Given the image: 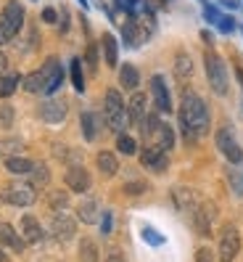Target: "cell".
<instances>
[{
    "label": "cell",
    "mask_w": 243,
    "mask_h": 262,
    "mask_svg": "<svg viewBox=\"0 0 243 262\" xmlns=\"http://www.w3.org/2000/svg\"><path fill=\"white\" fill-rule=\"evenodd\" d=\"M66 112H69V106H66L64 98H48L40 106V117H42V122H48V125H61V122L66 119Z\"/></svg>",
    "instance_id": "cell-7"
},
{
    "label": "cell",
    "mask_w": 243,
    "mask_h": 262,
    "mask_svg": "<svg viewBox=\"0 0 243 262\" xmlns=\"http://www.w3.org/2000/svg\"><path fill=\"white\" fill-rule=\"evenodd\" d=\"M125 191H127V193H143V191H145V183H130Z\"/></svg>",
    "instance_id": "cell-41"
},
{
    "label": "cell",
    "mask_w": 243,
    "mask_h": 262,
    "mask_svg": "<svg viewBox=\"0 0 243 262\" xmlns=\"http://www.w3.org/2000/svg\"><path fill=\"white\" fill-rule=\"evenodd\" d=\"M140 162L148 167V169H154V172H164L166 169V151L156 148V146H148L143 154H140Z\"/></svg>",
    "instance_id": "cell-14"
},
{
    "label": "cell",
    "mask_w": 243,
    "mask_h": 262,
    "mask_svg": "<svg viewBox=\"0 0 243 262\" xmlns=\"http://www.w3.org/2000/svg\"><path fill=\"white\" fill-rule=\"evenodd\" d=\"M196 262H217V259H214V252H211L209 246H204V249L196 252Z\"/></svg>",
    "instance_id": "cell-35"
},
{
    "label": "cell",
    "mask_w": 243,
    "mask_h": 262,
    "mask_svg": "<svg viewBox=\"0 0 243 262\" xmlns=\"http://www.w3.org/2000/svg\"><path fill=\"white\" fill-rule=\"evenodd\" d=\"M35 186L32 183H11V186L3 191V202L13 204V207H29L35 202Z\"/></svg>",
    "instance_id": "cell-5"
},
{
    "label": "cell",
    "mask_w": 243,
    "mask_h": 262,
    "mask_svg": "<svg viewBox=\"0 0 243 262\" xmlns=\"http://www.w3.org/2000/svg\"><path fill=\"white\" fill-rule=\"evenodd\" d=\"M127 114H130V125H140L143 122V117H145V96L143 93H135L130 98Z\"/></svg>",
    "instance_id": "cell-18"
},
{
    "label": "cell",
    "mask_w": 243,
    "mask_h": 262,
    "mask_svg": "<svg viewBox=\"0 0 243 262\" xmlns=\"http://www.w3.org/2000/svg\"><path fill=\"white\" fill-rule=\"evenodd\" d=\"M56 19H58V16H56V8H45V11H42V21H45V24H56Z\"/></svg>",
    "instance_id": "cell-40"
},
{
    "label": "cell",
    "mask_w": 243,
    "mask_h": 262,
    "mask_svg": "<svg viewBox=\"0 0 243 262\" xmlns=\"http://www.w3.org/2000/svg\"><path fill=\"white\" fill-rule=\"evenodd\" d=\"M0 244L8 246V249H13V252H24V241L19 238L16 228L8 225V223H0Z\"/></svg>",
    "instance_id": "cell-15"
},
{
    "label": "cell",
    "mask_w": 243,
    "mask_h": 262,
    "mask_svg": "<svg viewBox=\"0 0 243 262\" xmlns=\"http://www.w3.org/2000/svg\"><path fill=\"white\" fill-rule=\"evenodd\" d=\"M106 262H125V259H121L119 254H114V257H109V259H106Z\"/></svg>",
    "instance_id": "cell-46"
},
{
    "label": "cell",
    "mask_w": 243,
    "mask_h": 262,
    "mask_svg": "<svg viewBox=\"0 0 243 262\" xmlns=\"http://www.w3.org/2000/svg\"><path fill=\"white\" fill-rule=\"evenodd\" d=\"M95 162H98V169H101L106 178H111V175L119 172V162H116V157H114L111 151H101Z\"/></svg>",
    "instance_id": "cell-20"
},
{
    "label": "cell",
    "mask_w": 243,
    "mask_h": 262,
    "mask_svg": "<svg viewBox=\"0 0 243 262\" xmlns=\"http://www.w3.org/2000/svg\"><path fill=\"white\" fill-rule=\"evenodd\" d=\"M80 3H82V6H85V8H87V0H80Z\"/></svg>",
    "instance_id": "cell-47"
},
{
    "label": "cell",
    "mask_w": 243,
    "mask_h": 262,
    "mask_svg": "<svg viewBox=\"0 0 243 262\" xmlns=\"http://www.w3.org/2000/svg\"><path fill=\"white\" fill-rule=\"evenodd\" d=\"M24 90L27 93H45V72L37 69L24 77Z\"/></svg>",
    "instance_id": "cell-22"
},
{
    "label": "cell",
    "mask_w": 243,
    "mask_h": 262,
    "mask_svg": "<svg viewBox=\"0 0 243 262\" xmlns=\"http://www.w3.org/2000/svg\"><path fill=\"white\" fill-rule=\"evenodd\" d=\"M101 230H103V233H111V212L103 214V228Z\"/></svg>",
    "instance_id": "cell-42"
},
{
    "label": "cell",
    "mask_w": 243,
    "mask_h": 262,
    "mask_svg": "<svg viewBox=\"0 0 243 262\" xmlns=\"http://www.w3.org/2000/svg\"><path fill=\"white\" fill-rule=\"evenodd\" d=\"M77 214H80V220H85V223H95L98 220V202L95 199H85V202H80Z\"/></svg>",
    "instance_id": "cell-23"
},
{
    "label": "cell",
    "mask_w": 243,
    "mask_h": 262,
    "mask_svg": "<svg viewBox=\"0 0 243 262\" xmlns=\"http://www.w3.org/2000/svg\"><path fill=\"white\" fill-rule=\"evenodd\" d=\"M175 204L180 207V209H188V207H193V202H196V196H193V191H188V188H175Z\"/></svg>",
    "instance_id": "cell-29"
},
{
    "label": "cell",
    "mask_w": 243,
    "mask_h": 262,
    "mask_svg": "<svg viewBox=\"0 0 243 262\" xmlns=\"http://www.w3.org/2000/svg\"><path fill=\"white\" fill-rule=\"evenodd\" d=\"M148 143L156 146V148H161V151H169V148L175 146V133H172V127L166 125V122H159V125L154 127V133L148 135Z\"/></svg>",
    "instance_id": "cell-11"
},
{
    "label": "cell",
    "mask_w": 243,
    "mask_h": 262,
    "mask_svg": "<svg viewBox=\"0 0 243 262\" xmlns=\"http://www.w3.org/2000/svg\"><path fill=\"white\" fill-rule=\"evenodd\" d=\"M238 249H240V236H238L235 225H225L222 236H220V259L222 262H233Z\"/></svg>",
    "instance_id": "cell-6"
},
{
    "label": "cell",
    "mask_w": 243,
    "mask_h": 262,
    "mask_svg": "<svg viewBox=\"0 0 243 262\" xmlns=\"http://www.w3.org/2000/svg\"><path fill=\"white\" fill-rule=\"evenodd\" d=\"M103 58H106V64H109V67H116V61H119V48H116L114 35H103Z\"/></svg>",
    "instance_id": "cell-25"
},
{
    "label": "cell",
    "mask_w": 243,
    "mask_h": 262,
    "mask_svg": "<svg viewBox=\"0 0 243 262\" xmlns=\"http://www.w3.org/2000/svg\"><path fill=\"white\" fill-rule=\"evenodd\" d=\"M80 257H82V262H95V257H98V252H95V244L90 241V238H85L82 241V246H80Z\"/></svg>",
    "instance_id": "cell-33"
},
{
    "label": "cell",
    "mask_w": 243,
    "mask_h": 262,
    "mask_svg": "<svg viewBox=\"0 0 243 262\" xmlns=\"http://www.w3.org/2000/svg\"><path fill=\"white\" fill-rule=\"evenodd\" d=\"M116 148L121 151V154H127V157H132L135 151H138V143L132 141L130 135H125V133H119V141H116Z\"/></svg>",
    "instance_id": "cell-32"
},
{
    "label": "cell",
    "mask_w": 243,
    "mask_h": 262,
    "mask_svg": "<svg viewBox=\"0 0 243 262\" xmlns=\"http://www.w3.org/2000/svg\"><path fill=\"white\" fill-rule=\"evenodd\" d=\"M87 64H90V69L98 67V51H95V45H90V48H87Z\"/></svg>",
    "instance_id": "cell-38"
},
{
    "label": "cell",
    "mask_w": 243,
    "mask_h": 262,
    "mask_svg": "<svg viewBox=\"0 0 243 262\" xmlns=\"http://www.w3.org/2000/svg\"><path fill=\"white\" fill-rule=\"evenodd\" d=\"M82 133H85L87 141H93V138H95L98 125H95V114H93V112H85V114H82Z\"/></svg>",
    "instance_id": "cell-30"
},
{
    "label": "cell",
    "mask_w": 243,
    "mask_h": 262,
    "mask_svg": "<svg viewBox=\"0 0 243 262\" xmlns=\"http://www.w3.org/2000/svg\"><path fill=\"white\" fill-rule=\"evenodd\" d=\"M3 72H6V56L0 53V74H3Z\"/></svg>",
    "instance_id": "cell-44"
},
{
    "label": "cell",
    "mask_w": 243,
    "mask_h": 262,
    "mask_svg": "<svg viewBox=\"0 0 243 262\" xmlns=\"http://www.w3.org/2000/svg\"><path fill=\"white\" fill-rule=\"evenodd\" d=\"M138 82H140V74H138V69H135L132 64H125V67L119 69V85L121 88L135 90V88H138Z\"/></svg>",
    "instance_id": "cell-21"
},
{
    "label": "cell",
    "mask_w": 243,
    "mask_h": 262,
    "mask_svg": "<svg viewBox=\"0 0 243 262\" xmlns=\"http://www.w3.org/2000/svg\"><path fill=\"white\" fill-rule=\"evenodd\" d=\"M29 175H32V180H29V183H32V186L37 188V186H45V183L51 180V169L45 167V164H35V167H32V172H29Z\"/></svg>",
    "instance_id": "cell-28"
},
{
    "label": "cell",
    "mask_w": 243,
    "mask_h": 262,
    "mask_svg": "<svg viewBox=\"0 0 243 262\" xmlns=\"http://www.w3.org/2000/svg\"><path fill=\"white\" fill-rule=\"evenodd\" d=\"M21 24H24V6L19 0H11L3 8V13H0V45H6L16 37Z\"/></svg>",
    "instance_id": "cell-3"
},
{
    "label": "cell",
    "mask_w": 243,
    "mask_h": 262,
    "mask_svg": "<svg viewBox=\"0 0 243 262\" xmlns=\"http://www.w3.org/2000/svg\"><path fill=\"white\" fill-rule=\"evenodd\" d=\"M11 125H13V109L8 103H3V106H0V127L8 130Z\"/></svg>",
    "instance_id": "cell-34"
},
{
    "label": "cell",
    "mask_w": 243,
    "mask_h": 262,
    "mask_svg": "<svg viewBox=\"0 0 243 262\" xmlns=\"http://www.w3.org/2000/svg\"><path fill=\"white\" fill-rule=\"evenodd\" d=\"M220 3H225L227 8H238V0H220Z\"/></svg>",
    "instance_id": "cell-43"
},
{
    "label": "cell",
    "mask_w": 243,
    "mask_h": 262,
    "mask_svg": "<svg viewBox=\"0 0 243 262\" xmlns=\"http://www.w3.org/2000/svg\"><path fill=\"white\" fill-rule=\"evenodd\" d=\"M204 64H206V77H209L211 90L220 93V96H225L227 93V69H225V61L217 53H206Z\"/></svg>",
    "instance_id": "cell-4"
},
{
    "label": "cell",
    "mask_w": 243,
    "mask_h": 262,
    "mask_svg": "<svg viewBox=\"0 0 243 262\" xmlns=\"http://www.w3.org/2000/svg\"><path fill=\"white\" fill-rule=\"evenodd\" d=\"M66 204H69L66 193H53V196H51V207H53V209H64Z\"/></svg>",
    "instance_id": "cell-37"
},
{
    "label": "cell",
    "mask_w": 243,
    "mask_h": 262,
    "mask_svg": "<svg viewBox=\"0 0 243 262\" xmlns=\"http://www.w3.org/2000/svg\"><path fill=\"white\" fill-rule=\"evenodd\" d=\"M103 112H106V122H109V127L114 133H125L130 127V114H127V106L121 101L119 90H106Z\"/></svg>",
    "instance_id": "cell-2"
},
{
    "label": "cell",
    "mask_w": 243,
    "mask_h": 262,
    "mask_svg": "<svg viewBox=\"0 0 243 262\" xmlns=\"http://www.w3.org/2000/svg\"><path fill=\"white\" fill-rule=\"evenodd\" d=\"M220 29H222V32H233V29H235V21H233L230 16H222V19H220Z\"/></svg>",
    "instance_id": "cell-39"
},
{
    "label": "cell",
    "mask_w": 243,
    "mask_h": 262,
    "mask_svg": "<svg viewBox=\"0 0 243 262\" xmlns=\"http://www.w3.org/2000/svg\"><path fill=\"white\" fill-rule=\"evenodd\" d=\"M211 217H214V207H211V204L196 207V228H199L204 236L211 233Z\"/></svg>",
    "instance_id": "cell-19"
},
{
    "label": "cell",
    "mask_w": 243,
    "mask_h": 262,
    "mask_svg": "<svg viewBox=\"0 0 243 262\" xmlns=\"http://www.w3.org/2000/svg\"><path fill=\"white\" fill-rule=\"evenodd\" d=\"M66 186L71 191H77V193H85L90 188V175H87V169L80 167V164H74L66 169Z\"/></svg>",
    "instance_id": "cell-13"
},
{
    "label": "cell",
    "mask_w": 243,
    "mask_h": 262,
    "mask_svg": "<svg viewBox=\"0 0 243 262\" xmlns=\"http://www.w3.org/2000/svg\"><path fill=\"white\" fill-rule=\"evenodd\" d=\"M21 77L19 74H0V98H11Z\"/></svg>",
    "instance_id": "cell-26"
},
{
    "label": "cell",
    "mask_w": 243,
    "mask_h": 262,
    "mask_svg": "<svg viewBox=\"0 0 243 262\" xmlns=\"http://www.w3.org/2000/svg\"><path fill=\"white\" fill-rule=\"evenodd\" d=\"M143 238L148 241V244H154V246H159V244H164V236H159V233H154L151 228H143Z\"/></svg>",
    "instance_id": "cell-36"
},
{
    "label": "cell",
    "mask_w": 243,
    "mask_h": 262,
    "mask_svg": "<svg viewBox=\"0 0 243 262\" xmlns=\"http://www.w3.org/2000/svg\"><path fill=\"white\" fill-rule=\"evenodd\" d=\"M32 167H35V162H29V159H24V157H8V159H6V169H8V172H16V175L32 172Z\"/></svg>",
    "instance_id": "cell-24"
},
{
    "label": "cell",
    "mask_w": 243,
    "mask_h": 262,
    "mask_svg": "<svg viewBox=\"0 0 243 262\" xmlns=\"http://www.w3.org/2000/svg\"><path fill=\"white\" fill-rule=\"evenodd\" d=\"M71 82H74V90H85V77H82V64H80V58H71Z\"/></svg>",
    "instance_id": "cell-31"
},
{
    "label": "cell",
    "mask_w": 243,
    "mask_h": 262,
    "mask_svg": "<svg viewBox=\"0 0 243 262\" xmlns=\"http://www.w3.org/2000/svg\"><path fill=\"white\" fill-rule=\"evenodd\" d=\"M235 77H238V82H240V85H243V69H240V67H238V69H235Z\"/></svg>",
    "instance_id": "cell-45"
},
{
    "label": "cell",
    "mask_w": 243,
    "mask_h": 262,
    "mask_svg": "<svg viewBox=\"0 0 243 262\" xmlns=\"http://www.w3.org/2000/svg\"><path fill=\"white\" fill-rule=\"evenodd\" d=\"M21 236L29 244H37L42 238V228H40V223L32 217V214H24V217H21Z\"/></svg>",
    "instance_id": "cell-17"
},
{
    "label": "cell",
    "mask_w": 243,
    "mask_h": 262,
    "mask_svg": "<svg viewBox=\"0 0 243 262\" xmlns=\"http://www.w3.org/2000/svg\"><path fill=\"white\" fill-rule=\"evenodd\" d=\"M227 180H230V188L235 196H243V159L240 162H230L227 164Z\"/></svg>",
    "instance_id": "cell-16"
},
{
    "label": "cell",
    "mask_w": 243,
    "mask_h": 262,
    "mask_svg": "<svg viewBox=\"0 0 243 262\" xmlns=\"http://www.w3.org/2000/svg\"><path fill=\"white\" fill-rule=\"evenodd\" d=\"M175 74L180 77V80H185V77L193 74V61L188 53H177V61H175Z\"/></svg>",
    "instance_id": "cell-27"
},
{
    "label": "cell",
    "mask_w": 243,
    "mask_h": 262,
    "mask_svg": "<svg viewBox=\"0 0 243 262\" xmlns=\"http://www.w3.org/2000/svg\"><path fill=\"white\" fill-rule=\"evenodd\" d=\"M180 125H182V133H185L188 141H196L201 138L206 130H209V109L201 96L196 93H188L180 103Z\"/></svg>",
    "instance_id": "cell-1"
},
{
    "label": "cell",
    "mask_w": 243,
    "mask_h": 262,
    "mask_svg": "<svg viewBox=\"0 0 243 262\" xmlns=\"http://www.w3.org/2000/svg\"><path fill=\"white\" fill-rule=\"evenodd\" d=\"M45 93H53V90H58V85L64 82V69H61L58 58H48L45 61Z\"/></svg>",
    "instance_id": "cell-12"
},
{
    "label": "cell",
    "mask_w": 243,
    "mask_h": 262,
    "mask_svg": "<svg viewBox=\"0 0 243 262\" xmlns=\"http://www.w3.org/2000/svg\"><path fill=\"white\" fill-rule=\"evenodd\" d=\"M74 233H77V223H74L69 214H56V217L51 220V236L56 241H69L74 238Z\"/></svg>",
    "instance_id": "cell-9"
},
{
    "label": "cell",
    "mask_w": 243,
    "mask_h": 262,
    "mask_svg": "<svg viewBox=\"0 0 243 262\" xmlns=\"http://www.w3.org/2000/svg\"><path fill=\"white\" fill-rule=\"evenodd\" d=\"M151 96H154L159 112H172V98H169V90H166V82L161 74L151 77Z\"/></svg>",
    "instance_id": "cell-10"
},
{
    "label": "cell",
    "mask_w": 243,
    "mask_h": 262,
    "mask_svg": "<svg viewBox=\"0 0 243 262\" xmlns=\"http://www.w3.org/2000/svg\"><path fill=\"white\" fill-rule=\"evenodd\" d=\"M217 148L227 157V162H240L243 159V151H240V146H238V141H235V135H233L230 127H222L217 133Z\"/></svg>",
    "instance_id": "cell-8"
}]
</instances>
